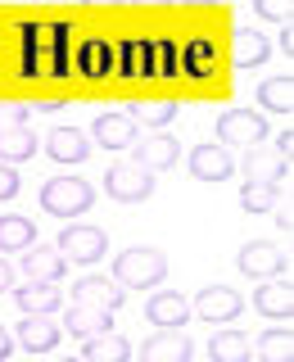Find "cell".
<instances>
[{"instance_id": "cell-21", "label": "cell", "mask_w": 294, "mask_h": 362, "mask_svg": "<svg viewBox=\"0 0 294 362\" xmlns=\"http://www.w3.org/2000/svg\"><path fill=\"white\" fill-rule=\"evenodd\" d=\"M14 299H18V308L23 313H59V303H64V294L54 290V281H28L23 290H14Z\"/></svg>"}, {"instance_id": "cell-19", "label": "cell", "mask_w": 294, "mask_h": 362, "mask_svg": "<svg viewBox=\"0 0 294 362\" xmlns=\"http://www.w3.org/2000/svg\"><path fill=\"white\" fill-rule=\"evenodd\" d=\"M113 326V308H95V303H73L68 308V335L77 339H90L100 331H109Z\"/></svg>"}, {"instance_id": "cell-3", "label": "cell", "mask_w": 294, "mask_h": 362, "mask_svg": "<svg viewBox=\"0 0 294 362\" xmlns=\"http://www.w3.org/2000/svg\"><path fill=\"white\" fill-rule=\"evenodd\" d=\"M105 195L118 199V204H141L154 195V173L150 168H141L131 158V163H113L105 173Z\"/></svg>"}, {"instance_id": "cell-1", "label": "cell", "mask_w": 294, "mask_h": 362, "mask_svg": "<svg viewBox=\"0 0 294 362\" xmlns=\"http://www.w3.org/2000/svg\"><path fill=\"white\" fill-rule=\"evenodd\" d=\"M163 276H167V258L154 245H131L113 258V281L122 290H154Z\"/></svg>"}, {"instance_id": "cell-27", "label": "cell", "mask_w": 294, "mask_h": 362, "mask_svg": "<svg viewBox=\"0 0 294 362\" xmlns=\"http://www.w3.org/2000/svg\"><path fill=\"white\" fill-rule=\"evenodd\" d=\"M258 105L276 109V113H290L294 109V82H290V73L286 77H267V82L258 86Z\"/></svg>"}, {"instance_id": "cell-15", "label": "cell", "mask_w": 294, "mask_h": 362, "mask_svg": "<svg viewBox=\"0 0 294 362\" xmlns=\"http://www.w3.org/2000/svg\"><path fill=\"white\" fill-rule=\"evenodd\" d=\"M254 308L271 317V322H290L294 317V290H290V281H267V286H258L254 290Z\"/></svg>"}, {"instance_id": "cell-38", "label": "cell", "mask_w": 294, "mask_h": 362, "mask_svg": "<svg viewBox=\"0 0 294 362\" xmlns=\"http://www.w3.org/2000/svg\"><path fill=\"white\" fill-rule=\"evenodd\" d=\"M5 290H14V267L0 258V294H5Z\"/></svg>"}, {"instance_id": "cell-40", "label": "cell", "mask_w": 294, "mask_h": 362, "mask_svg": "<svg viewBox=\"0 0 294 362\" xmlns=\"http://www.w3.org/2000/svg\"><path fill=\"white\" fill-rule=\"evenodd\" d=\"M290 145H294V132L286 127V132H281V141H276V150H281V154H290Z\"/></svg>"}, {"instance_id": "cell-18", "label": "cell", "mask_w": 294, "mask_h": 362, "mask_svg": "<svg viewBox=\"0 0 294 362\" xmlns=\"http://www.w3.org/2000/svg\"><path fill=\"white\" fill-rule=\"evenodd\" d=\"M41 141L32 136L28 122H14V127H0V163H28L37 158Z\"/></svg>"}, {"instance_id": "cell-13", "label": "cell", "mask_w": 294, "mask_h": 362, "mask_svg": "<svg viewBox=\"0 0 294 362\" xmlns=\"http://www.w3.org/2000/svg\"><path fill=\"white\" fill-rule=\"evenodd\" d=\"M190 354H195V344H190L181 331H154L141 344V358L145 362H186Z\"/></svg>"}, {"instance_id": "cell-25", "label": "cell", "mask_w": 294, "mask_h": 362, "mask_svg": "<svg viewBox=\"0 0 294 362\" xmlns=\"http://www.w3.org/2000/svg\"><path fill=\"white\" fill-rule=\"evenodd\" d=\"M32 240H37L32 218H23V213H5L0 218V254H23Z\"/></svg>"}, {"instance_id": "cell-9", "label": "cell", "mask_w": 294, "mask_h": 362, "mask_svg": "<svg viewBox=\"0 0 294 362\" xmlns=\"http://www.w3.org/2000/svg\"><path fill=\"white\" fill-rule=\"evenodd\" d=\"M145 317H150V326H158V331H177V326H186L190 303L181 299L177 290H158V294H150V303H145Z\"/></svg>"}, {"instance_id": "cell-42", "label": "cell", "mask_w": 294, "mask_h": 362, "mask_svg": "<svg viewBox=\"0 0 294 362\" xmlns=\"http://www.w3.org/2000/svg\"><path fill=\"white\" fill-rule=\"evenodd\" d=\"M86 5H118V0H86Z\"/></svg>"}, {"instance_id": "cell-36", "label": "cell", "mask_w": 294, "mask_h": 362, "mask_svg": "<svg viewBox=\"0 0 294 362\" xmlns=\"http://www.w3.org/2000/svg\"><path fill=\"white\" fill-rule=\"evenodd\" d=\"M14 195H18V173H14V163H0V204Z\"/></svg>"}, {"instance_id": "cell-44", "label": "cell", "mask_w": 294, "mask_h": 362, "mask_svg": "<svg viewBox=\"0 0 294 362\" xmlns=\"http://www.w3.org/2000/svg\"><path fill=\"white\" fill-rule=\"evenodd\" d=\"M141 5H163V0H141Z\"/></svg>"}, {"instance_id": "cell-26", "label": "cell", "mask_w": 294, "mask_h": 362, "mask_svg": "<svg viewBox=\"0 0 294 362\" xmlns=\"http://www.w3.org/2000/svg\"><path fill=\"white\" fill-rule=\"evenodd\" d=\"M276 199H281L276 181H245V186H240V209L245 213H271Z\"/></svg>"}, {"instance_id": "cell-31", "label": "cell", "mask_w": 294, "mask_h": 362, "mask_svg": "<svg viewBox=\"0 0 294 362\" xmlns=\"http://www.w3.org/2000/svg\"><path fill=\"white\" fill-rule=\"evenodd\" d=\"M213 64H218V54H213V45L204 41V37L186 45V73H190V77H204V73H213Z\"/></svg>"}, {"instance_id": "cell-6", "label": "cell", "mask_w": 294, "mask_h": 362, "mask_svg": "<svg viewBox=\"0 0 294 362\" xmlns=\"http://www.w3.org/2000/svg\"><path fill=\"white\" fill-rule=\"evenodd\" d=\"M195 313H199L208 326H222V322H235V317L245 313V299H240L231 286H204L199 299H195Z\"/></svg>"}, {"instance_id": "cell-37", "label": "cell", "mask_w": 294, "mask_h": 362, "mask_svg": "<svg viewBox=\"0 0 294 362\" xmlns=\"http://www.w3.org/2000/svg\"><path fill=\"white\" fill-rule=\"evenodd\" d=\"M14 122H28V105H0V127H14Z\"/></svg>"}, {"instance_id": "cell-22", "label": "cell", "mask_w": 294, "mask_h": 362, "mask_svg": "<svg viewBox=\"0 0 294 362\" xmlns=\"http://www.w3.org/2000/svg\"><path fill=\"white\" fill-rule=\"evenodd\" d=\"M267 54H271V45H267L263 32H254V28H240V32H235V41H231L235 68H258V64H267Z\"/></svg>"}, {"instance_id": "cell-16", "label": "cell", "mask_w": 294, "mask_h": 362, "mask_svg": "<svg viewBox=\"0 0 294 362\" xmlns=\"http://www.w3.org/2000/svg\"><path fill=\"white\" fill-rule=\"evenodd\" d=\"M127 299V290L118 286V281L109 276H82L73 286V303H95V308H118V303Z\"/></svg>"}, {"instance_id": "cell-28", "label": "cell", "mask_w": 294, "mask_h": 362, "mask_svg": "<svg viewBox=\"0 0 294 362\" xmlns=\"http://www.w3.org/2000/svg\"><path fill=\"white\" fill-rule=\"evenodd\" d=\"M131 122H141V127H167V122L177 118V100H150V105H131Z\"/></svg>"}, {"instance_id": "cell-35", "label": "cell", "mask_w": 294, "mask_h": 362, "mask_svg": "<svg viewBox=\"0 0 294 362\" xmlns=\"http://www.w3.org/2000/svg\"><path fill=\"white\" fill-rule=\"evenodd\" d=\"M18 37H23V73H37V28H23L18 32Z\"/></svg>"}, {"instance_id": "cell-7", "label": "cell", "mask_w": 294, "mask_h": 362, "mask_svg": "<svg viewBox=\"0 0 294 362\" xmlns=\"http://www.w3.org/2000/svg\"><path fill=\"white\" fill-rule=\"evenodd\" d=\"M64 272H68V258L54 245H37V240H32L28 249H23V276H28V281H54V286H59Z\"/></svg>"}, {"instance_id": "cell-34", "label": "cell", "mask_w": 294, "mask_h": 362, "mask_svg": "<svg viewBox=\"0 0 294 362\" xmlns=\"http://www.w3.org/2000/svg\"><path fill=\"white\" fill-rule=\"evenodd\" d=\"M290 5L294 0H254V14L267 23H290Z\"/></svg>"}, {"instance_id": "cell-43", "label": "cell", "mask_w": 294, "mask_h": 362, "mask_svg": "<svg viewBox=\"0 0 294 362\" xmlns=\"http://www.w3.org/2000/svg\"><path fill=\"white\" fill-rule=\"evenodd\" d=\"M190 5H218V0H190Z\"/></svg>"}, {"instance_id": "cell-24", "label": "cell", "mask_w": 294, "mask_h": 362, "mask_svg": "<svg viewBox=\"0 0 294 362\" xmlns=\"http://www.w3.org/2000/svg\"><path fill=\"white\" fill-rule=\"evenodd\" d=\"M208 358L213 362H249V335L222 322V331L208 339Z\"/></svg>"}, {"instance_id": "cell-32", "label": "cell", "mask_w": 294, "mask_h": 362, "mask_svg": "<svg viewBox=\"0 0 294 362\" xmlns=\"http://www.w3.org/2000/svg\"><path fill=\"white\" fill-rule=\"evenodd\" d=\"M150 73H158V77H177V45L172 41H154L150 45Z\"/></svg>"}, {"instance_id": "cell-23", "label": "cell", "mask_w": 294, "mask_h": 362, "mask_svg": "<svg viewBox=\"0 0 294 362\" xmlns=\"http://www.w3.org/2000/svg\"><path fill=\"white\" fill-rule=\"evenodd\" d=\"M82 358L86 362H127L131 358V344L122 335H113V331H100V335L82 339Z\"/></svg>"}, {"instance_id": "cell-41", "label": "cell", "mask_w": 294, "mask_h": 362, "mask_svg": "<svg viewBox=\"0 0 294 362\" xmlns=\"http://www.w3.org/2000/svg\"><path fill=\"white\" fill-rule=\"evenodd\" d=\"M281 45H286V59L294 54V32H290V23H286V37H281Z\"/></svg>"}, {"instance_id": "cell-8", "label": "cell", "mask_w": 294, "mask_h": 362, "mask_svg": "<svg viewBox=\"0 0 294 362\" xmlns=\"http://www.w3.org/2000/svg\"><path fill=\"white\" fill-rule=\"evenodd\" d=\"M235 267L245 272V276H276L281 267H286V254H281V245H271V240H249L240 249V258H235Z\"/></svg>"}, {"instance_id": "cell-39", "label": "cell", "mask_w": 294, "mask_h": 362, "mask_svg": "<svg viewBox=\"0 0 294 362\" xmlns=\"http://www.w3.org/2000/svg\"><path fill=\"white\" fill-rule=\"evenodd\" d=\"M9 349H14V339H9V331H5V326H0V362L9 358Z\"/></svg>"}, {"instance_id": "cell-5", "label": "cell", "mask_w": 294, "mask_h": 362, "mask_svg": "<svg viewBox=\"0 0 294 362\" xmlns=\"http://www.w3.org/2000/svg\"><path fill=\"white\" fill-rule=\"evenodd\" d=\"M218 141L222 145H263L267 118L258 109H222L218 113Z\"/></svg>"}, {"instance_id": "cell-29", "label": "cell", "mask_w": 294, "mask_h": 362, "mask_svg": "<svg viewBox=\"0 0 294 362\" xmlns=\"http://www.w3.org/2000/svg\"><path fill=\"white\" fill-rule=\"evenodd\" d=\"M258 354H263L267 362H290L294 344H290V326H267L263 339H258Z\"/></svg>"}, {"instance_id": "cell-11", "label": "cell", "mask_w": 294, "mask_h": 362, "mask_svg": "<svg viewBox=\"0 0 294 362\" xmlns=\"http://www.w3.org/2000/svg\"><path fill=\"white\" fill-rule=\"evenodd\" d=\"M59 326L50 322L45 313H23V322H18V344L28 349V354H50L54 344H59Z\"/></svg>"}, {"instance_id": "cell-2", "label": "cell", "mask_w": 294, "mask_h": 362, "mask_svg": "<svg viewBox=\"0 0 294 362\" xmlns=\"http://www.w3.org/2000/svg\"><path fill=\"white\" fill-rule=\"evenodd\" d=\"M90 204H95V186L82 177H50L41 186V209L50 218H82Z\"/></svg>"}, {"instance_id": "cell-33", "label": "cell", "mask_w": 294, "mask_h": 362, "mask_svg": "<svg viewBox=\"0 0 294 362\" xmlns=\"http://www.w3.org/2000/svg\"><path fill=\"white\" fill-rule=\"evenodd\" d=\"M82 68H86L90 77H105V73H109V45H105V41H86Z\"/></svg>"}, {"instance_id": "cell-14", "label": "cell", "mask_w": 294, "mask_h": 362, "mask_svg": "<svg viewBox=\"0 0 294 362\" xmlns=\"http://www.w3.org/2000/svg\"><path fill=\"white\" fill-rule=\"evenodd\" d=\"M45 154H50L54 163H82V158H90V141H86V132H77V127H54L45 136Z\"/></svg>"}, {"instance_id": "cell-20", "label": "cell", "mask_w": 294, "mask_h": 362, "mask_svg": "<svg viewBox=\"0 0 294 362\" xmlns=\"http://www.w3.org/2000/svg\"><path fill=\"white\" fill-rule=\"evenodd\" d=\"M131 150H136V163L150 168V173H163V168H172L177 158H181V150H177L172 136H150V141L131 145Z\"/></svg>"}, {"instance_id": "cell-10", "label": "cell", "mask_w": 294, "mask_h": 362, "mask_svg": "<svg viewBox=\"0 0 294 362\" xmlns=\"http://www.w3.org/2000/svg\"><path fill=\"white\" fill-rule=\"evenodd\" d=\"M190 173H195V181H226L235 173V163H231V154H226V145H195L190 150Z\"/></svg>"}, {"instance_id": "cell-17", "label": "cell", "mask_w": 294, "mask_h": 362, "mask_svg": "<svg viewBox=\"0 0 294 362\" xmlns=\"http://www.w3.org/2000/svg\"><path fill=\"white\" fill-rule=\"evenodd\" d=\"M290 168V154H281L276 145H258L245 158V181H281Z\"/></svg>"}, {"instance_id": "cell-30", "label": "cell", "mask_w": 294, "mask_h": 362, "mask_svg": "<svg viewBox=\"0 0 294 362\" xmlns=\"http://www.w3.org/2000/svg\"><path fill=\"white\" fill-rule=\"evenodd\" d=\"M122 77H145L150 73V45L145 41H122Z\"/></svg>"}, {"instance_id": "cell-12", "label": "cell", "mask_w": 294, "mask_h": 362, "mask_svg": "<svg viewBox=\"0 0 294 362\" xmlns=\"http://www.w3.org/2000/svg\"><path fill=\"white\" fill-rule=\"evenodd\" d=\"M90 136H95L105 150H131L136 145V122H131V113H122V109L118 113H100Z\"/></svg>"}, {"instance_id": "cell-4", "label": "cell", "mask_w": 294, "mask_h": 362, "mask_svg": "<svg viewBox=\"0 0 294 362\" xmlns=\"http://www.w3.org/2000/svg\"><path fill=\"white\" fill-rule=\"evenodd\" d=\"M54 249H59L68 263H95V258H105L109 235L90 222H68L59 231V240H54Z\"/></svg>"}]
</instances>
